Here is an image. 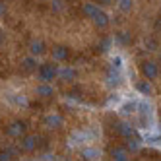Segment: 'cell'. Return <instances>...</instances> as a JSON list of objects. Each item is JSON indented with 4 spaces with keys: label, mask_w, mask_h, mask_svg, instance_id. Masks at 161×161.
<instances>
[{
    "label": "cell",
    "mask_w": 161,
    "mask_h": 161,
    "mask_svg": "<svg viewBox=\"0 0 161 161\" xmlns=\"http://www.w3.org/2000/svg\"><path fill=\"white\" fill-rule=\"evenodd\" d=\"M138 109H140V122H142V128L152 132L155 128V119H153V107L149 105L147 101H140L138 103Z\"/></svg>",
    "instance_id": "obj_1"
},
{
    "label": "cell",
    "mask_w": 161,
    "mask_h": 161,
    "mask_svg": "<svg viewBox=\"0 0 161 161\" xmlns=\"http://www.w3.org/2000/svg\"><path fill=\"white\" fill-rule=\"evenodd\" d=\"M56 74H58V68H56L54 64H41L39 70H37V76H39V80L43 84H49Z\"/></svg>",
    "instance_id": "obj_2"
},
{
    "label": "cell",
    "mask_w": 161,
    "mask_h": 161,
    "mask_svg": "<svg viewBox=\"0 0 161 161\" xmlns=\"http://www.w3.org/2000/svg\"><path fill=\"white\" fill-rule=\"evenodd\" d=\"M142 74L146 76V80H155L159 76V66L152 60H147V62L142 64Z\"/></svg>",
    "instance_id": "obj_3"
},
{
    "label": "cell",
    "mask_w": 161,
    "mask_h": 161,
    "mask_svg": "<svg viewBox=\"0 0 161 161\" xmlns=\"http://www.w3.org/2000/svg\"><path fill=\"white\" fill-rule=\"evenodd\" d=\"M25 132V122H12L6 128V134L10 138H21V134Z\"/></svg>",
    "instance_id": "obj_4"
},
{
    "label": "cell",
    "mask_w": 161,
    "mask_h": 161,
    "mask_svg": "<svg viewBox=\"0 0 161 161\" xmlns=\"http://www.w3.org/2000/svg\"><path fill=\"white\" fill-rule=\"evenodd\" d=\"M114 128H117V132H119L122 138H126V140L134 136V128H132L128 122H117V124H114Z\"/></svg>",
    "instance_id": "obj_5"
},
{
    "label": "cell",
    "mask_w": 161,
    "mask_h": 161,
    "mask_svg": "<svg viewBox=\"0 0 161 161\" xmlns=\"http://www.w3.org/2000/svg\"><path fill=\"white\" fill-rule=\"evenodd\" d=\"M91 138H93V134H91V132H74V134L70 136V144L76 146V144H82V142L91 140Z\"/></svg>",
    "instance_id": "obj_6"
},
{
    "label": "cell",
    "mask_w": 161,
    "mask_h": 161,
    "mask_svg": "<svg viewBox=\"0 0 161 161\" xmlns=\"http://www.w3.org/2000/svg\"><path fill=\"white\" fill-rule=\"evenodd\" d=\"M45 124H47L49 128H60L64 124V120H62L60 114H49V117H45Z\"/></svg>",
    "instance_id": "obj_7"
},
{
    "label": "cell",
    "mask_w": 161,
    "mask_h": 161,
    "mask_svg": "<svg viewBox=\"0 0 161 161\" xmlns=\"http://www.w3.org/2000/svg\"><path fill=\"white\" fill-rule=\"evenodd\" d=\"M37 146V138L35 136H25L24 140H21V149L24 152H33Z\"/></svg>",
    "instance_id": "obj_8"
},
{
    "label": "cell",
    "mask_w": 161,
    "mask_h": 161,
    "mask_svg": "<svg viewBox=\"0 0 161 161\" xmlns=\"http://www.w3.org/2000/svg\"><path fill=\"white\" fill-rule=\"evenodd\" d=\"M6 99L12 103V105H18V107H25L27 105V99L24 95H18V93H10V95H6Z\"/></svg>",
    "instance_id": "obj_9"
},
{
    "label": "cell",
    "mask_w": 161,
    "mask_h": 161,
    "mask_svg": "<svg viewBox=\"0 0 161 161\" xmlns=\"http://www.w3.org/2000/svg\"><path fill=\"white\" fill-rule=\"evenodd\" d=\"M91 19H93L95 25H99V27H107V25H109V16L103 14V12H99V10H97V14L91 18Z\"/></svg>",
    "instance_id": "obj_10"
},
{
    "label": "cell",
    "mask_w": 161,
    "mask_h": 161,
    "mask_svg": "<svg viewBox=\"0 0 161 161\" xmlns=\"http://www.w3.org/2000/svg\"><path fill=\"white\" fill-rule=\"evenodd\" d=\"M68 49L66 47H56V49H53V58L54 60H68Z\"/></svg>",
    "instance_id": "obj_11"
},
{
    "label": "cell",
    "mask_w": 161,
    "mask_h": 161,
    "mask_svg": "<svg viewBox=\"0 0 161 161\" xmlns=\"http://www.w3.org/2000/svg\"><path fill=\"white\" fill-rule=\"evenodd\" d=\"M136 109H138V103L136 101H128V103H124L119 111H120V114H126V117H128V114L136 113Z\"/></svg>",
    "instance_id": "obj_12"
},
{
    "label": "cell",
    "mask_w": 161,
    "mask_h": 161,
    "mask_svg": "<svg viewBox=\"0 0 161 161\" xmlns=\"http://www.w3.org/2000/svg\"><path fill=\"white\" fill-rule=\"evenodd\" d=\"M107 84H109V86H119V84H120V74H119L117 68H111V72H109V76H107Z\"/></svg>",
    "instance_id": "obj_13"
},
{
    "label": "cell",
    "mask_w": 161,
    "mask_h": 161,
    "mask_svg": "<svg viewBox=\"0 0 161 161\" xmlns=\"http://www.w3.org/2000/svg\"><path fill=\"white\" fill-rule=\"evenodd\" d=\"M136 89L140 91L142 95H152V93H153V87H152V84H149V82H140V84H136Z\"/></svg>",
    "instance_id": "obj_14"
},
{
    "label": "cell",
    "mask_w": 161,
    "mask_h": 161,
    "mask_svg": "<svg viewBox=\"0 0 161 161\" xmlns=\"http://www.w3.org/2000/svg\"><path fill=\"white\" fill-rule=\"evenodd\" d=\"M82 155L86 159H99L101 157V152H99V149H95V147H86L84 152H82Z\"/></svg>",
    "instance_id": "obj_15"
},
{
    "label": "cell",
    "mask_w": 161,
    "mask_h": 161,
    "mask_svg": "<svg viewBox=\"0 0 161 161\" xmlns=\"http://www.w3.org/2000/svg\"><path fill=\"white\" fill-rule=\"evenodd\" d=\"M29 49H31L33 54H43V53H45V43H43V41H31Z\"/></svg>",
    "instance_id": "obj_16"
},
{
    "label": "cell",
    "mask_w": 161,
    "mask_h": 161,
    "mask_svg": "<svg viewBox=\"0 0 161 161\" xmlns=\"http://www.w3.org/2000/svg\"><path fill=\"white\" fill-rule=\"evenodd\" d=\"M21 64H24V68H25L27 72L37 70V60L33 58V56H27V58H24V62H21Z\"/></svg>",
    "instance_id": "obj_17"
},
{
    "label": "cell",
    "mask_w": 161,
    "mask_h": 161,
    "mask_svg": "<svg viewBox=\"0 0 161 161\" xmlns=\"http://www.w3.org/2000/svg\"><path fill=\"white\" fill-rule=\"evenodd\" d=\"M111 155H113L114 159H119V161L128 159V153H126V149H122V147H114L113 152H111Z\"/></svg>",
    "instance_id": "obj_18"
},
{
    "label": "cell",
    "mask_w": 161,
    "mask_h": 161,
    "mask_svg": "<svg viewBox=\"0 0 161 161\" xmlns=\"http://www.w3.org/2000/svg\"><path fill=\"white\" fill-rule=\"evenodd\" d=\"M37 95H43V97H49V95H53V87H51V86H47V84L39 86V87H37Z\"/></svg>",
    "instance_id": "obj_19"
},
{
    "label": "cell",
    "mask_w": 161,
    "mask_h": 161,
    "mask_svg": "<svg viewBox=\"0 0 161 161\" xmlns=\"http://www.w3.org/2000/svg\"><path fill=\"white\" fill-rule=\"evenodd\" d=\"M97 10H99V8H97L95 4H89V2H87V4H84V14H86V16H89V18H93V16L97 14Z\"/></svg>",
    "instance_id": "obj_20"
},
{
    "label": "cell",
    "mask_w": 161,
    "mask_h": 161,
    "mask_svg": "<svg viewBox=\"0 0 161 161\" xmlns=\"http://www.w3.org/2000/svg\"><path fill=\"white\" fill-rule=\"evenodd\" d=\"M58 76L72 80V78H76V70H74V68H60V70H58Z\"/></svg>",
    "instance_id": "obj_21"
},
{
    "label": "cell",
    "mask_w": 161,
    "mask_h": 161,
    "mask_svg": "<svg viewBox=\"0 0 161 161\" xmlns=\"http://www.w3.org/2000/svg\"><path fill=\"white\" fill-rule=\"evenodd\" d=\"M117 41H119L120 45H128V43H130V33L119 31V33H117Z\"/></svg>",
    "instance_id": "obj_22"
},
{
    "label": "cell",
    "mask_w": 161,
    "mask_h": 161,
    "mask_svg": "<svg viewBox=\"0 0 161 161\" xmlns=\"http://www.w3.org/2000/svg\"><path fill=\"white\" fill-rule=\"evenodd\" d=\"M126 149H130V152H138V149H140V142H138V140H132V138H128Z\"/></svg>",
    "instance_id": "obj_23"
},
{
    "label": "cell",
    "mask_w": 161,
    "mask_h": 161,
    "mask_svg": "<svg viewBox=\"0 0 161 161\" xmlns=\"http://www.w3.org/2000/svg\"><path fill=\"white\" fill-rule=\"evenodd\" d=\"M119 8L122 10V12H130V8H132V0H120V2H119Z\"/></svg>",
    "instance_id": "obj_24"
},
{
    "label": "cell",
    "mask_w": 161,
    "mask_h": 161,
    "mask_svg": "<svg viewBox=\"0 0 161 161\" xmlns=\"http://www.w3.org/2000/svg\"><path fill=\"white\" fill-rule=\"evenodd\" d=\"M146 49H147V51H155V49H157V41H155V39H147V41H146Z\"/></svg>",
    "instance_id": "obj_25"
},
{
    "label": "cell",
    "mask_w": 161,
    "mask_h": 161,
    "mask_svg": "<svg viewBox=\"0 0 161 161\" xmlns=\"http://www.w3.org/2000/svg\"><path fill=\"white\" fill-rule=\"evenodd\" d=\"M113 68H117V70L122 68V58H120V56H114V58H113Z\"/></svg>",
    "instance_id": "obj_26"
},
{
    "label": "cell",
    "mask_w": 161,
    "mask_h": 161,
    "mask_svg": "<svg viewBox=\"0 0 161 161\" xmlns=\"http://www.w3.org/2000/svg\"><path fill=\"white\" fill-rule=\"evenodd\" d=\"M4 14H6V4H4V2H0V18H2Z\"/></svg>",
    "instance_id": "obj_27"
},
{
    "label": "cell",
    "mask_w": 161,
    "mask_h": 161,
    "mask_svg": "<svg viewBox=\"0 0 161 161\" xmlns=\"http://www.w3.org/2000/svg\"><path fill=\"white\" fill-rule=\"evenodd\" d=\"M62 8V0H54V10H60Z\"/></svg>",
    "instance_id": "obj_28"
},
{
    "label": "cell",
    "mask_w": 161,
    "mask_h": 161,
    "mask_svg": "<svg viewBox=\"0 0 161 161\" xmlns=\"http://www.w3.org/2000/svg\"><path fill=\"white\" fill-rule=\"evenodd\" d=\"M97 2H99V4H111L113 0H97Z\"/></svg>",
    "instance_id": "obj_29"
},
{
    "label": "cell",
    "mask_w": 161,
    "mask_h": 161,
    "mask_svg": "<svg viewBox=\"0 0 161 161\" xmlns=\"http://www.w3.org/2000/svg\"><path fill=\"white\" fill-rule=\"evenodd\" d=\"M155 29H161V19H157V21H155Z\"/></svg>",
    "instance_id": "obj_30"
},
{
    "label": "cell",
    "mask_w": 161,
    "mask_h": 161,
    "mask_svg": "<svg viewBox=\"0 0 161 161\" xmlns=\"http://www.w3.org/2000/svg\"><path fill=\"white\" fill-rule=\"evenodd\" d=\"M2 39H4V35H2V31H0V43H2Z\"/></svg>",
    "instance_id": "obj_31"
},
{
    "label": "cell",
    "mask_w": 161,
    "mask_h": 161,
    "mask_svg": "<svg viewBox=\"0 0 161 161\" xmlns=\"http://www.w3.org/2000/svg\"><path fill=\"white\" fill-rule=\"evenodd\" d=\"M159 60H161V54H159Z\"/></svg>",
    "instance_id": "obj_32"
}]
</instances>
